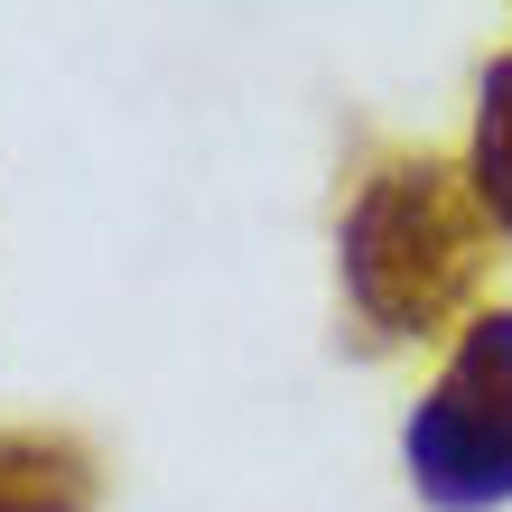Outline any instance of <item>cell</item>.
Returning a JSON list of instances; mask_svg holds the SVG:
<instances>
[{"label": "cell", "instance_id": "1", "mask_svg": "<svg viewBox=\"0 0 512 512\" xmlns=\"http://www.w3.org/2000/svg\"><path fill=\"white\" fill-rule=\"evenodd\" d=\"M336 261H345L354 354L429 345L485 289L494 215H485V196H475V177L457 159H438V149H382L345 196Z\"/></svg>", "mask_w": 512, "mask_h": 512}, {"label": "cell", "instance_id": "2", "mask_svg": "<svg viewBox=\"0 0 512 512\" xmlns=\"http://www.w3.org/2000/svg\"><path fill=\"white\" fill-rule=\"evenodd\" d=\"M410 485L429 512H494L512 503V308L466 317L447 373L401 429Z\"/></svg>", "mask_w": 512, "mask_h": 512}, {"label": "cell", "instance_id": "3", "mask_svg": "<svg viewBox=\"0 0 512 512\" xmlns=\"http://www.w3.org/2000/svg\"><path fill=\"white\" fill-rule=\"evenodd\" d=\"M103 457L75 429H0V512H94Z\"/></svg>", "mask_w": 512, "mask_h": 512}, {"label": "cell", "instance_id": "4", "mask_svg": "<svg viewBox=\"0 0 512 512\" xmlns=\"http://www.w3.org/2000/svg\"><path fill=\"white\" fill-rule=\"evenodd\" d=\"M466 177H475V196H485V215L512 233V47L485 66V84H475V159H466Z\"/></svg>", "mask_w": 512, "mask_h": 512}]
</instances>
